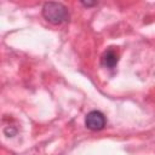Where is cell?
Returning <instances> with one entry per match:
<instances>
[{
  "label": "cell",
  "mask_w": 155,
  "mask_h": 155,
  "mask_svg": "<svg viewBox=\"0 0 155 155\" xmlns=\"http://www.w3.org/2000/svg\"><path fill=\"white\" fill-rule=\"evenodd\" d=\"M42 16L47 22L52 24H62L69 21L68 8L63 4L54 1H48L44 4Z\"/></svg>",
  "instance_id": "6da1fadb"
},
{
  "label": "cell",
  "mask_w": 155,
  "mask_h": 155,
  "mask_svg": "<svg viewBox=\"0 0 155 155\" xmlns=\"http://www.w3.org/2000/svg\"><path fill=\"white\" fill-rule=\"evenodd\" d=\"M105 124H107L105 116L103 115V113L98 110L90 111L85 117V125L91 131H101L105 127Z\"/></svg>",
  "instance_id": "7a4b0ae2"
},
{
  "label": "cell",
  "mask_w": 155,
  "mask_h": 155,
  "mask_svg": "<svg viewBox=\"0 0 155 155\" xmlns=\"http://www.w3.org/2000/svg\"><path fill=\"white\" fill-rule=\"evenodd\" d=\"M117 62H119V54L113 48L107 50L102 54V57H101V64L103 67H105V68H109V69L115 68V65L117 64Z\"/></svg>",
  "instance_id": "3957f363"
},
{
  "label": "cell",
  "mask_w": 155,
  "mask_h": 155,
  "mask_svg": "<svg viewBox=\"0 0 155 155\" xmlns=\"http://www.w3.org/2000/svg\"><path fill=\"white\" fill-rule=\"evenodd\" d=\"M81 4H82L84 6H87V7H88V6H93V5H96V2H84V1H82Z\"/></svg>",
  "instance_id": "277c9868"
}]
</instances>
